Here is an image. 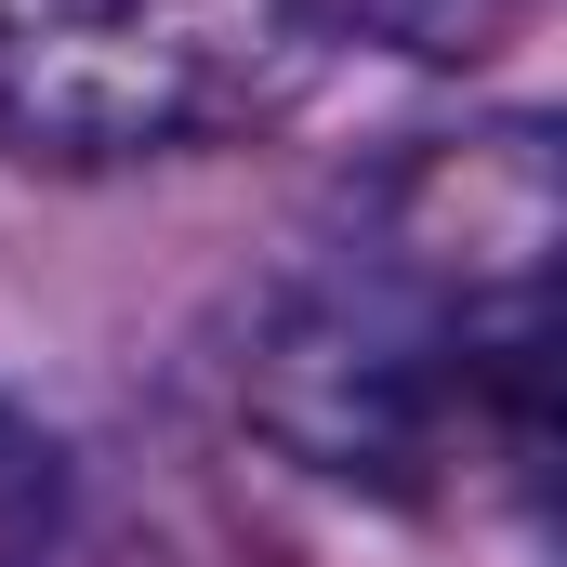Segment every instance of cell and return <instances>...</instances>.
<instances>
[{"mask_svg":"<svg viewBox=\"0 0 567 567\" xmlns=\"http://www.w3.org/2000/svg\"><path fill=\"white\" fill-rule=\"evenodd\" d=\"M251 423L370 502L542 488L555 449V145L449 133L251 317Z\"/></svg>","mask_w":567,"mask_h":567,"instance_id":"obj_1","label":"cell"},{"mask_svg":"<svg viewBox=\"0 0 567 567\" xmlns=\"http://www.w3.org/2000/svg\"><path fill=\"white\" fill-rule=\"evenodd\" d=\"M330 53V0H0V145L27 172L198 158L303 106Z\"/></svg>","mask_w":567,"mask_h":567,"instance_id":"obj_2","label":"cell"},{"mask_svg":"<svg viewBox=\"0 0 567 567\" xmlns=\"http://www.w3.org/2000/svg\"><path fill=\"white\" fill-rule=\"evenodd\" d=\"M515 13H528V0H330L343 53H410V66H462V53H488Z\"/></svg>","mask_w":567,"mask_h":567,"instance_id":"obj_3","label":"cell"},{"mask_svg":"<svg viewBox=\"0 0 567 567\" xmlns=\"http://www.w3.org/2000/svg\"><path fill=\"white\" fill-rule=\"evenodd\" d=\"M27 567H225V555H198V542H172V528H120V515H93V502L66 488L53 542H40Z\"/></svg>","mask_w":567,"mask_h":567,"instance_id":"obj_4","label":"cell"}]
</instances>
